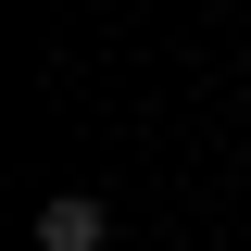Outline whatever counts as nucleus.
<instances>
[{
    "instance_id": "nucleus-1",
    "label": "nucleus",
    "mask_w": 251,
    "mask_h": 251,
    "mask_svg": "<svg viewBox=\"0 0 251 251\" xmlns=\"http://www.w3.org/2000/svg\"><path fill=\"white\" fill-rule=\"evenodd\" d=\"M113 239V214H100L88 188H50V201H38V251H100Z\"/></svg>"
}]
</instances>
